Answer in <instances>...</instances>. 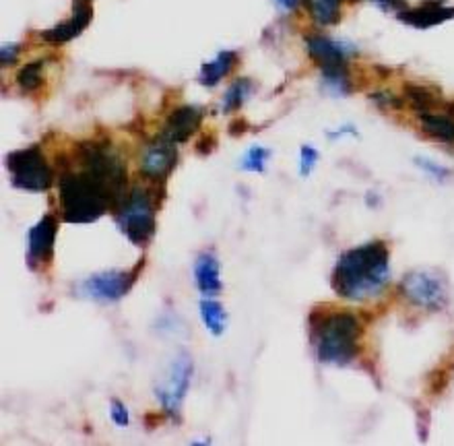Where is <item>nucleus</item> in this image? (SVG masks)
<instances>
[{
  "instance_id": "nucleus-18",
  "label": "nucleus",
  "mask_w": 454,
  "mask_h": 446,
  "mask_svg": "<svg viewBox=\"0 0 454 446\" xmlns=\"http://www.w3.org/2000/svg\"><path fill=\"white\" fill-rule=\"evenodd\" d=\"M236 60H238V54L231 52V50L219 52L215 56V60L207 62V65H203V68H200V83L205 87H215L219 81L230 74L233 65H236Z\"/></svg>"
},
{
  "instance_id": "nucleus-9",
  "label": "nucleus",
  "mask_w": 454,
  "mask_h": 446,
  "mask_svg": "<svg viewBox=\"0 0 454 446\" xmlns=\"http://www.w3.org/2000/svg\"><path fill=\"white\" fill-rule=\"evenodd\" d=\"M178 161V153H176V143L168 141L166 137H160L151 145L143 151L141 157V174L143 178L153 182V184H163L168 176Z\"/></svg>"
},
{
  "instance_id": "nucleus-29",
  "label": "nucleus",
  "mask_w": 454,
  "mask_h": 446,
  "mask_svg": "<svg viewBox=\"0 0 454 446\" xmlns=\"http://www.w3.org/2000/svg\"><path fill=\"white\" fill-rule=\"evenodd\" d=\"M301 3L310 6L312 0H275V4L279 6V9H281L283 12H294L295 9H298V6H300Z\"/></svg>"
},
{
  "instance_id": "nucleus-6",
  "label": "nucleus",
  "mask_w": 454,
  "mask_h": 446,
  "mask_svg": "<svg viewBox=\"0 0 454 446\" xmlns=\"http://www.w3.org/2000/svg\"><path fill=\"white\" fill-rule=\"evenodd\" d=\"M192 357L186 351H180L178 356H174V360H169L168 370L160 376V380L155 382V397L160 401L161 410L168 413L169 418H178L184 405L186 393L191 388L192 379Z\"/></svg>"
},
{
  "instance_id": "nucleus-31",
  "label": "nucleus",
  "mask_w": 454,
  "mask_h": 446,
  "mask_svg": "<svg viewBox=\"0 0 454 446\" xmlns=\"http://www.w3.org/2000/svg\"><path fill=\"white\" fill-rule=\"evenodd\" d=\"M378 6H382V9H395V6H399L403 0H374Z\"/></svg>"
},
{
  "instance_id": "nucleus-17",
  "label": "nucleus",
  "mask_w": 454,
  "mask_h": 446,
  "mask_svg": "<svg viewBox=\"0 0 454 446\" xmlns=\"http://www.w3.org/2000/svg\"><path fill=\"white\" fill-rule=\"evenodd\" d=\"M199 312L205 329L209 331L213 337H222L227 329V323H230L223 304H219L215 298H203L199 304Z\"/></svg>"
},
{
  "instance_id": "nucleus-19",
  "label": "nucleus",
  "mask_w": 454,
  "mask_h": 446,
  "mask_svg": "<svg viewBox=\"0 0 454 446\" xmlns=\"http://www.w3.org/2000/svg\"><path fill=\"white\" fill-rule=\"evenodd\" d=\"M252 90H254V85H252L250 79H238L233 81L230 85V90L225 91L223 96V112L225 114H230V112H236L238 108H242V104L246 99L250 98Z\"/></svg>"
},
{
  "instance_id": "nucleus-32",
  "label": "nucleus",
  "mask_w": 454,
  "mask_h": 446,
  "mask_svg": "<svg viewBox=\"0 0 454 446\" xmlns=\"http://www.w3.org/2000/svg\"><path fill=\"white\" fill-rule=\"evenodd\" d=\"M343 135H356V129L343 127L340 130H337V133H331V139H339V137H343Z\"/></svg>"
},
{
  "instance_id": "nucleus-22",
  "label": "nucleus",
  "mask_w": 454,
  "mask_h": 446,
  "mask_svg": "<svg viewBox=\"0 0 454 446\" xmlns=\"http://www.w3.org/2000/svg\"><path fill=\"white\" fill-rule=\"evenodd\" d=\"M270 157V151L264 149L261 145H254L246 151L242 161H239V168L244 169V172H254V174H262L264 169H267V161Z\"/></svg>"
},
{
  "instance_id": "nucleus-12",
  "label": "nucleus",
  "mask_w": 454,
  "mask_h": 446,
  "mask_svg": "<svg viewBox=\"0 0 454 446\" xmlns=\"http://www.w3.org/2000/svg\"><path fill=\"white\" fill-rule=\"evenodd\" d=\"M91 17H93L91 0H74L73 17L65 23L56 25L52 29L43 31L42 40L46 43H52V46H60V43L71 42L87 27V25L91 23Z\"/></svg>"
},
{
  "instance_id": "nucleus-8",
  "label": "nucleus",
  "mask_w": 454,
  "mask_h": 446,
  "mask_svg": "<svg viewBox=\"0 0 454 446\" xmlns=\"http://www.w3.org/2000/svg\"><path fill=\"white\" fill-rule=\"evenodd\" d=\"M138 269L135 271H102L90 275L77 286V293L81 298H87L98 304H114L120 301L130 287L135 286Z\"/></svg>"
},
{
  "instance_id": "nucleus-21",
  "label": "nucleus",
  "mask_w": 454,
  "mask_h": 446,
  "mask_svg": "<svg viewBox=\"0 0 454 446\" xmlns=\"http://www.w3.org/2000/svg\"><path fill=\"white\" fill-rule=\"evenodd\" d=\"M405 98H407V102L419 112V114L421 112H430L432 106L438 104V93L434 90H427V87H424V85L409 83L405 87Z\"/></svg>"
},
{
  "instance_id": "nucleus-26",
  "label": "nucleus",
  "mask_w": 454,
  "mask_h": 446,
  "mask_svg": "<svg viewBox=\"0 0 454 446\" xmlns=\"http://www.w3.org/2000/svg\"><path fill=\"white\" fill-rule=\"evenodd\" d=\"M110 416H112V422L118 426V428H126L130 422V413L129 410H126V405L122 403V401H112L110 405Z\"/></svg>"
},
{
  "instance_id": "nucleus-10",
  "label": "nucleus",
  "mask_w": 454,
  "mask_h": 446,
  "mask_svg": "<svg viewBox=\"0 0 454 446\" xmlns=\"http://www.w3.org/2000/svg\"><path fill=\"white\" fill-rule=\"evenodd\" d=\"M56 234H59V223L54 215H43L27 234V265L31 269L46 265L52 261Z\"/></svg>"
},
{
  "instance_id": "nucleus-2",
  "label": "nucleus",
  "mask_w": 454,
  "mask_h": 446,
  "mask_svg": "<svg viewBox=\"0 0 454 446\" xmlns=\"http://www.w3.org/2000/svg\"><path fill=\"white\" fill-rule=\"evenodd\" d=\"M122 199L108 182L85 168L79 172L65 169L59 176L60 213L67 223H93L106 211H116Z\"/></svg>"
},
{
  "instance_id": "nucleus-1",
  "label": "nucleus",
  "mask_w": 454,
  "mask_h": 446,
  "mask_svg": "<svg viewBox=\"0 0 454 446\" xmlns=\"http://www.w3.org/2000/svg\"><path fill=\"white\" fill-rule=\"evenodd\" d=\"M390 279V253L380 240L365 242L340 254L333 269V290L349 301L380 296Z\"/></svg>"
},
{
  "instance_id": "nucleus-11",
  "label": "nucleus",
  "mask_w": 454,
  "mask_h": 446,
  "mask_svg": "<svg viewBox=\"0 0 454 446\" xmlns=\"http://www.w3.org/2000/svg\"><path fill=\"white\" fill-rule=\"evenodd\" d=\"M306 46L310 59L320 67V71H331V68H345L347 59L353 52L351 46L333 40V37L314 34L306 37Z\"/></svg>"
},
{
  "instance_id": "nucleus-23",
  "label": "nucleus",
  "mask_w": 454,
  "mask_h": 446,
  "mask_svg": "<svg viewBox=\"0 0 454 446\" xmlns=\"http://www.w3.org/2000/svg\"><path fill=\"white\" fill-rule=\"evenodd\" d=\"M42 73H43V62L35 60L25 65L21 71L17 73V83L23 91H35L42 85Z\"/></svg>"
},
{
  "instance_id": "nucleus-30",
  "label": "nucleus",
  "mask_w": 454,
  "mask_h": 446,
  "mask_svg": "<svg viewBox=\"0 0 454 446\" xmlns=\"http://www.w3.org/2000/svg\"><path fill=\"white\" fill-rule=\"evenodd\" d=\"M250 127H248V122L246 121H242V118H239V121H233L231 122V127H230V135H233V137H239V135H244L246 130H248Z\"/></svg>"
},
{
  "instance_id": "nucleus-3",
  "label": "nucleus",
  "mask_w": 454,
  "mask_h": 446,
  "mask_svg": "<svg viewBox=\"0 0 454 446\" xmlns=\"http://www.w3.org/2000/svg\"><path fill=\"white\" fill-rule=\"evenodd\" d=\"M312 320V343L317 357L329 366H347L359 354L362 341V323L349 310L323 312Z\"/></svg>"
},
{
  "instance_id": "nucleus-14",
  "label": "nucleus",
  "mask_w": 454,
  "mask_h": 446,
  "mask_svg": "<svg viewBox=\"0 0 454 446\" xmlns=\"http://www.w3.org/2000/svg\"><path fill=\"white\" fill-rule=\"evenodd\" d=\"M194 284H197L199 292L203 293V298H215L222 293V262L217 261V256L211 253L199 254V259L194 261Z\"/></svg>"
},
{
  "instance_id": "nucleus-13",
  "label": "nucleus",
  "mask_w": 454,
  "mask_h": 446,
  "mask_svg": "<svg viewBox=\"0 0 454 446\" xmlns=\"http://www.w3.org/2000/svg\"><path fill=\"white\" fill-rule=\"evenodd\" d=\"M200 121H203V110L197 106H180L168 116L166 129L161 135L172 143H184L197 133Z\"/></svg>"
},
{
  "instance_id": "nucleus-16",
  "label": "nucleus",
  "mask_w": 454,
  "mask_h": 446,
  "mask_svg": "<svg viewBox=\"0 0 454 446\" xmlns=\"http://www.w3.org/2000/svg\"><path fill=\"white\" fill-rule=\"evenodd\" d=\"M421 130L432 139L442 143H454V116L434 114V112H421L419 114Z\"/></svg>"
},
{
  "instance_id": "nucleus-28",
  "label": "nucleus",
  "mask_w": 454,
  "mask_h": 446,
  "mask_svg": "<svg viewBox=\"0 0 454 446\" xmlns=\"http://www.w3.org/2000/svg\"><path fill=\"white\" fill-rule=\"evenodd\" d=\"M217 147V141H215V137H213V135H205L203 137V139H200L199 141V145H197V151H199V153L200 155H209L211 153V151L213 149H215Z\"/></svg>"
},
{
  "instance_id": "nucleus-25",
  "label": "nucleus",
  "mask_w": 454,
  "mask_h": 446,
  "mask_svg": "<svg viewBox=\"0 0 454 446\" xmlns=\"http://www.w3.org/2000/svg\"><path fill=\"white\" fill-rule=\"evenodd\" d=\"M415 163H418V166L424 169L426 174H430L432 178H436V180H446L450 176L449 168L440 166V163H434L432 160H426V157H419V160H415Z\"/></svg>"
},
{
  "instance_id": "nucleus-7",
  "label": "nucleus",
  "mask_w": 454,
  "mask_h": 446,
  "mask_svg": "<svg viewBox=\"0 0 454 446\" xmlns=\"http://www.w3.org/2000/svg\"><path fill=\"white\" fill-rule=\"evenodd\" d=\"M401 293L413 306L427 312H438L449 304V290L444 279L430 271H411L401 281Z\"/></svg>"
},
{
  "instance_id": "nucleus-15",
  "label": "nucleus",
  "mask_w": 454,
  "mask_h": 446,
  "mask_svg": "<svg viewBox=\"0 0 454 446\" xmlns=\"http://www.w3.org/2000/svg\"><path fill=\"white\" fill-rule=\"evenodd\" d=\"M454 17V6H446L438 0H430V3L415 6V9H407L399 12V19L403 23L411 25L418 29H427L434 25H440Z\"/></svg>"
},
{
  "instance_id": "nucleus-24",
  "label": "nucleus",
  "mask_w": 454,
  "mask_h": 446,
  "mask_svg": "<svg viewBox=\"0 0 454 446\" xmlns=\"http://www.w3.org/2000/svg\"><path fill=\"white\" fill-rule=\"evenodd\" d=\"M320 160L318 151L310 147V145H304L300 149V174L301 176H310L312 169L317 168V163Z\"/></svg>"
},
{
  "instance_id": "nucleus-20",
  "label": "nucleus",
  "mask_w": 454,
  "mask_h": 446,
  "mask_svg": "<svg viewBox=\"0 0 454 446\" xmlns=\"http://www.w3.org/2000/svg\"><path fill=\"white\" fill-rule=\"evenodd\" d=\"M345 0H312L310 11L318 25H335L340 17V4Z\"/></svg>"
},
{
  "instance_id": "nucleus-27",
  "label": "nucleus",
  "mask_w": 454,
  "mask_h": 446,
  "mask_svg": "<svg viewBox=\"0 0 454 446\" xmlns=\"http://www.w3.org/2000/svg\"><path fill=\"white\" fill-rule=\"evenodd\" d=\"M19 56V46L17 43H6V46H3V65L9 67L12 65V62L17 60Z\"/></svg>"
},
{
  "instance_id": "nucleus-5",
  "label": "nucleus",
  "mask_w": 454,
  "mask_h": 446,
  "mask_svg": "<svg viewBox=\"0 0 454 446\" xmlns=\"http://www.w3.org/2000/svg\"><path fill=\"white\" fill-rule=\"evenodd\" d=\"M4 166L11 174V184L25 192H46L54 182L46 157L37 147L12 151L6 155Z\"/></svg>"
},
{
  "instance_id": "nucleus-4",
  "label": "nucleus",
  "mask_w": 454,
  "mask_h": 446,
  "mask_svg": "<svg viewBox=\"0 0 454 446\" xmlns=\"http://www.w3.org/2000/svg\"><path fill=\"white\" fill-rule=\"evenodd\" d=\"M155 209L153 192L145 186H137L124 194L114 211L116 225L135 246H147L155 234Z\"/></svg>"
}]
</instances>
